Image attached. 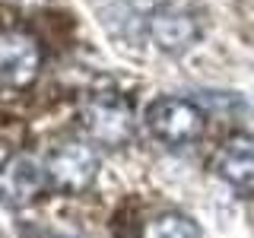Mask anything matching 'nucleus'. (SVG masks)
Here are the masks:
<instances>
[{"instance_id":"0eeeda50","label":"nucleus","mask_w":254,"mask_h":238,"mask_svg":"<svg viewBox=\"0 0 254 238\" xmlns=\"http://www.w3.org/2000/svg\"><path fill=\"white\" fill-rule=\"evenodd\" d=\"M162 3L165 0H95V13L115 38L140 42L149 35V19Z\"/></svg>"},{"instance_id":"423d86ee","label":"nucleus","mask_w":254,"mask_h":238,"mask_svg":"<svg viewBox=\"0 0 254 238\" xmlns=\"http://www.w3.org/2000/svg\"><path fill=\"white\" fill-rule=\"evenodd\" d=\"M45 187H48V172L26 153L10 156L0 169V203L10 210H22L32 200H38Z\"/></svg>"},{"instance_id":"1a4fd4ad","label":"nucleus","mask_w":254,"mask_h":238,"mask_svg":"<svg viewBox=\"0 0 254 238\" xmlns=\"http://www.w3.org/2000/svg\"><path fill=\"white\" fill-rule=\"evenodd\" d=\"M143 238H200V226L185 213H165L143 229Z\"/></svg>"},{"instance_id":"f257e3e1","label":"nucleus","mask_w":254,"mask_h":238,"mask_svg":"<svg viewBox=\"0 0 254 238\" xmlns=\"http://www.w3.org/2000/svg\"><path fill=\"white\" fill-rule=\"evenodd\" d=\"M79 124L92 143L108 149H121L137 137L133 102L118 89H95L86 95L79 105Z\"/></svg>"},{"instance_id":"39448f33","label":"nucleus","mask_w":254,"mask_h":238,"mask_svg":"<svg viewBox=\"0 0 254 238\" xmlns=\"http://www.w3.org/2000/svg\"><path fill=\"white\" fill-rule=\"evenodd\" d=\"M203 35V26L197 19L194 10H185V6H172L162 3L149 19V38L156 42L159 51L165 54H185L190 51Z\"/></svg>"},{"instance_id":"f03ea898","label":"nucleus","mask_w":254,"mask_h":238,"mask_svg":"<svg viewBox=\"0 0 254 238\" xmlns=\"http://www.w3.org/2000/svg\"><path fill=\"white\" fill-rule=\"evenodd\" d=\"M99 149L86 140H64L48 153L45 172L58 190L64 194H83L92 187L95 175H99Z\"/></svg>"},{"instance_id":"7ed1b4c3","label":"nucleus","mask_w":254,"mask_h":238,"mask_svg":"<svg viewBox=\"0 0 254 238\" xmlns=\"http://www.w3.org/2000/svg\"><path fill=\"white\" fill-rule=\"evenodd\" d=\"M146 127L156 140H162L165 146H188V143L200 140L203 127H206V115L200 105H194L190 99H159L149 105L146 111Z\"/></svg>"},{"instance_id":"6e6552de","label":"nucleus","mask_w":254,"mask_h":238,"mask_svg":"<svg viewBox=\"0 0 254 238\" xmlns=\"http://www.w3.org/2000/svg\"><path fill=\"white\" fill-rule=\"evenodd\" d=\"M216 172L226 184L254 190V133H232L216 156Z\"/></svg>"},{"instance_id":"20e7f679","label":"nucleus","mask_w":254,"mask_h":238,"mask_svg":"<svg viewBox=\"0 0 254 238\" xmlns=\"http://www.w3.org/2000/svg\"><path fill=\"white\" fill-rule=\"evenodd\" d=\"M42 45L35 35L22 29H3L0 32V86L6 89H26L35 83L42 70Z\"/></svg>"}]
</instances>
